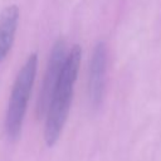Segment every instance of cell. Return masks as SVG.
Returning a JSON list of instances; mask_svg holds the SVG:
<instances>
[{"label":"cell","instance_id":"1","mask_svg":"<svg viewBox=\"0 0 161 161\" xmlns=\"http://www.w3.org/2000/svg\"><path fill=\"white\" fill-rule=\"evenodd\" d=\"M80 59L82 48L75 44L68 50L63 70L53 89L47 112L44 114V138L48 146H53L58 141L67 122L73 98L74 86L80 67Z\"/></svg>","mask_w":161,"mask_h":161},{"label":"cell","instance_id":"2","mask_svg":"<svg viewBox=\"0 0 161 161\" xmlns=\"http://www.w3.org/2000/svg\"><path fill=\"white\" fill-rule=\"evenodd\" d=\"M36 69L38 55L31 53L15 77L5 114V131L10 140H16L20 136L29 98L35 82Z\"/></svg>","mask_w":161,"mask_h":161},{"label":"cell","instance_id":"3","mask_svg":"<svg viewBox=\"0 0 161 161\" xmlns=\"http://www.w3.org/2000/svg\"><path fill=\"white\" fill-rule=\"evenodd\" d=\"M67 47H65V42L63 39H58L50 52L49 55V60L44 72V77H43V82L40 86V91H39V97H38V102H36V113L38 117H44L53 89L59 79V75L63 70L65 59H67Z\"/></svg>","mask_w":161,"mask_h":161},{"label":"cell","instance_id":"4","mask_svg":"<svg viewBox=\"0 0 161 161\" xmlns=\"http://www.w3.org/2000/svg\"><path fill=\"white\" fill-rule=\"evenodd\" d=\"M107 69V48L103 42H98L93 48L88 69V99L93 108L99 107L104 94Z\"/></svg>","mask_w":161,"mask_h":161},{"label":"cell","instance_id":"5","mask_svg":"<svg viewBox=\"0 0 161 161\" xmlns=\"http://www.w3.org/2000/svg\"><path fill=\"white\" fill-rule=\"evenodd\" d=\"M20 11L16 5H9L0 13V63L8 57L13 48Z\"/></svg>","mask_w":161,"mask_h":161}]
</instances>
